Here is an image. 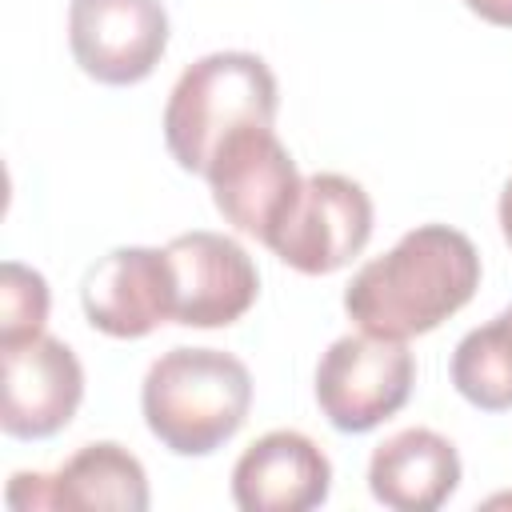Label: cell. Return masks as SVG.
I'll use <instances>...</instances> for the list:
<instances>
[{"mask_svg": "<svg viewBox=\"0 0 512 512\" xmlns=\"http://www.w3.org/2000/svg\"><path fill=\"white\" fill-rule=\"evenodd\" d=\"M172 268V320L184 328L236 324L260 296L252 256L224 232H180L164 244Z\"/></svg>", "mask_w": 512, "mask_h": 512, "instance_id": "cell-7", "label": "cell"}, {"mask_svg": "<svg viewBox=\"0 0 512 512\" xmlns=\"http://www.w3.org/2000/svg\"><path fill=\"white\" fill-rule=\"evenodd\" d=\"M84 316L112 340H140L172 320V268L164 248H112L80 288Z\"/></svg>", "mask_w": 512, "mask_h": 512, "instance_id": "cell-10", "label": "cell"}, {"mask_svg": "<svg viewBox=\"0 0 512 512\" xmlns=\"http://www.w3.org/2000/svg\"><path fill=\"white\" fill-rule=\"evenodd\" d=\"M480 288V252L452 224H420L344 288V312L360 332L412 340L456 316Z\"/></svg>", "mask_w": 512, "mask_h": 512, "instance_id": "cell-1", "label": "cell"}, {"mask_svg": "<svg viewBox=\"0 0 512 512\" xmlns=\"http://www.w3.org/2000/svg\"><path fill=\"white\" fill-rule=\"evenodd\" d=\"M460 488L456 444L432 428L388 436L368 460V492L396 512H436Z\"/></svg>", "mask_w": 512, "mask_h": 512, "instance_id": "cell-12", "label": "cell"}, {"mask_svg": "<svg viewBox=\"0 0 512 512\" xmlns=\"http://www.w3.org/2000/svg\"><path fill=\"white\" fill-rule=\"evenodd\" d=\"M68 48L84 76L140 84L168 48V12L160 0H72Z\"/></svg>", "mask_w": 512, "mask_h": 512, "instance_id": "cell-8", "label": "cell"}, {"mask_svg": "<svg viewBox=\"0 0 512 512\" xmlns=\"http://www.w3.org/2000/svg\"><path fill=\"white\" fill-rule=\"evenodd\" d=\"M44 324H48V280L20 260H4L0 268V348L44 336Z\"/></svg>", "mask_w": 512, "mask_h": 512, "instance_id": "cell-15", "label": "cell"}, {"mask_svg": "<svg viewBox=\"0 0 512 512\" xmlns=\"http://www.w3.org/2000/svg\"><path fill=\"white\" fill-rule=\"evenodd\" d=\"M452 384L480 412L512 408V304L456 344Z\"/></svg>", "mask_w": 512, "mask_h": 512, "instance_id": "cell-14", "label": "cell"}, {"mask_svg": "<svg viewBox=\"0 0 512 512\" xmlns=\"http://www.w3.org/2000/svg\"><path fill=\"white\" fill-rule=\"evenodd\" d=\"M372 236L368 192L340 172H312L300 180L296 200L268 232V248L304 276H328L352 264Z\"/></svg>", "mask_w": 512, "mask_h": 512, "instance_id": "cell-5", "label": "cell"}, {"mask_svg": "<svg viewBox=\"0 0 512 512\" xmlns=\"http://www.w3.org/2000/svg\"><path fill=\"white\" fill-rule=\"evenodd\" d=\"M416 384V360L404 340L356 332L328 344L316 364V404L336 432H372L396 416Z\"/></svg>", "mask_w": 512, "mask_h": 512, "instance_id": "cell-4", "label": "cell"}, {"mask_svg": "<svg viewBox=\"0 0 512 512\" xmlns=\"http://www.w3.org/2000/svg\"><path fill=\"white\" fill-rule=\"evenodd\" d=\"M496 216H500V232H504V240H508V248H512V180H508V184H504V192H500Z\"/></svg>", "mask_w": 512, "mask_h": 512, "instance_id": "cell-18", "label": "cell"}, {"mask_svg": "<svg viewBox=\"0 0 512 512\" xmlns=\"http://www.w3.org/2000/svg\"><path fill=\"white\" fill-rule=\"evenodd\" d=\"M332 492V464L304 432L276 428L232 464V500L244 512H308Z\"/></svg>", "mask_w": 512, "mask_h": 512, "instance_id": "cell-11", "label": "cell"}, {"mask_svg": "<svg viewBox=\"0 0 512 512\" xmlns=\"http://www.w3.org/2000/svg\"><path fill=\"white\" fill-rule=\"evenodd\" d=\"M204 180L212 188L216 212L236 232L264 244L296 200L304 176L296 172V160L272 124H244L212 152Z\"/></svg>", "mask_w": 512, "mask_h": 512, "instance_id": "cell-6", "label": "cell"}, {"mask_svg": "<svg viewBox=\"0 0 512 512\" xmlns=\"http://www.w3.org/2000/svg\"><path fill=\"white\" fill-rule=\"evenodd\" d=\"M8 508H16V512L48 508V476L44 472H16L8 480Z\"/></svg>", "mask_w": 512, "mask_h": 512, "instance_id": "cell-16", "label": "cell"}, {"mask_svg": "<svg viewBox=\"0 0 512 512\" xmlns=\"http://www.w3.org/2000/svg\"><path fill=\"white\" fill-rule=\"evenodd\" d=\"M4 360V404L0 428L12 440H48L72 424L84 400V368L76 352L56 336H36L0 348Z\"/></svg>", "mask_w": 512, "mask_h": 512, "instance_id": "cell-9", "label": "cell"}, {"mask_svg": "<svg viewBox=\"0 0 512 512\" xmlns=\"http://www.w3.org/2000/svg\"><path fill=\"white\" fill-rule=\"evenodd\" d=\"M480 20L496 24V28H512V0H464Z\"/></svg>", "mask_w": 512, "mask_h": 512, "instance_id": "cell-17", "label": "cell"}, {"mask_svg": "<svg viewBox=\"0 0 512 512\" xmlns=\"http://www.w3.org/2000/svg\"><path fill=\"white\" fill-rule=\"evenodd\" d=\"M148 500L152 496H148L144 464L128 448H120L116 440L84 444L76 456L64 460L60 472L48 476V508H68V512H100V508L144 512Z\"/></svg>", "mask_w": 512, "mask_h": 512, "instance_id": "cell-13", "label": "cell"}, {"mask_svg": "<svg viewBox=\"0 0 512 512\" xmlns=\"http://www.w3.org/2000/svg\"><path fill=\"white\" fill-rule=\"evenodd\" d=\"M280 88L256 52H208L180 72L164 104V144L184 172L208 168L212 152L244 124H272Z\"/></svg>", "mask_w": 512, "mask_h": 512, "instance_id": "cell-3", "label": "cell"}, {"mask_svg": "<svg viewBox=\"0 0 512 512\" xmlns=\"http://www.w3.org/2000/svg\"><path fill=\"white\" fill-rule=\"evenodd\" d=\"M252 372L220 348H172L140 384L148 432L176 456H212L248 420Z\"/></svg>", "mask_w": 512, "mask_h": 512, "instance_id": "cell-2", "label": "cell"}]
</instances>
